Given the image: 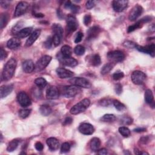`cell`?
<instances>
[{
	"label": "cell",
	"mask_w": 155,
	"mask_h": 155,
	"mask_svg": "<svg viewBox=\"0 0 155 155\" xmlns=\"http://www.w3.org/2000/svg\"><path fill=\"white\" fill-rule=\"evenodd\" d=\"M17 66V61L13 58L7 62L4 67L2 73V79L4 81H9L13 77Z\"/></svg>",
	"instance_id": "obj_1"
},
{
	"label": "cell",
	"mask_w": 155,
	"mask_h": 155,
	"mask_svg": "<svg viewBox=\"0 0 155 155\" xmlns=\"http://www.w3.org/2000/svg\"><path fill=\"white\" fill-rule=\"evenodd\" d=\"M90 101L88 98H85L75 104L74 106H73L70 110V113L72 114L76 115L80 113H81L84 111H85L90 106Z\"/></svg>",
	"instance_id": "obj_2"
},
{
	"label": "cell",
	"mask_w": 155,
	"mask_h": 155,
	"mask_svg": "<svg viewBox=\"0 0 155 155\" xmlns=\"http://www.w3.org/2000/svg\"><path fill=\"white\" fill-rule=\"evenodd\" d=\"M107 58L111 63H118L124 60L125 55L120 50H114L108 53Z\"/></svg>",
	"instance_id": "obj_3"
},
{
	"label": "cell",
	"mask_w": 155,
	"mask_h": 155,
	"mask_svg": "<svg viewBox=\"0 0 155 155\" xmlns=\"http://www.w3.org/2000/svg\"><path fill=\"white\" fill-rule=\"evenodd\" d=\"M131 78L133 84L136 85H142L145 81L147 76L142 71L136 70L132 73Z\"/></svg>",
	"instance_id": "obj_4"
},
{
	"label": "cell",
	"mask_w": 155,
	"mask_h": 155,
	"mask_svg": "<svg viewBox=\"0 0 155 155\" xmlns=\"http://www.w3.org/2000/svg\"><path fill=\"white\" fill-rule=\"evenodd\" d=\"M81 92V87L74 85L65 86L63 87V94L66 98H73Z\"/></svg>",
	"instance_id": "obj_5"
},
{
	"label": "cell",
	"mask_w": 155,
	"mask_h": 155,
	"mask_svg": "<svg viewBox=\"0 0 155 155\" xmlns=\"http://www.w3.org/2000/svg\"><path fill=\"white\" fill-rule=\"evenodd\" d=\"M69 83H71L72 85L83 88L89 89L92 87V84L88 80L81 77L73 78L69 80Z\"/></svg>",
	"instance_id": "obj_6"
},
{
	"label": "cell",
	"mask_w": 155,
	"mask_h": 155,
	"mask_svg": "<svg viewBox=\"0 0 155 155\" xmlns=\"http://www.w3.org/2000/svg\"><path fill=\"white\" fill-rule=\"evenodd\" d=\"M67 31L69 33L74 32L78 27V22L76 17L73 15H69L66 18Z\"/></svg>",
	"instance_id": "obj_7"
},
{
	"label": "cell",
	"mask_w": 155,
	"mask_h": 155,
	"mask_svg": "<svg viewBox=\"0 0 155 155\" xmlns=\"http://www.w3.org/2000/svg\"><path fill=\"white\" fill-rule=\"evenodd\" d=\"M17 101L21 106L27 107L32 104V101L28 94L25 92H19L17 95Z\"/></svg>",
	"instance_id": "obj_8"
},
{
	"label": "cell",
	"mask_w": 155,
	"mask_h": 155,
	"mask_svg": "<svg viewBox=\"0 0 155 155\" xmlns=\"http://www.w3.org/2000/svg\"><path fill=\"white\" fill-rule=\"evenodd\" d=\"M52 57L49 55H44L39 60L35 66V69L37 72H40L44 70L50 63Z\"/></svg>",
	"instance_id": "obj_9"
},
{
	"label": "cell",
	"mask_w": 155,
	"mask_h": 155,
	"mask_svg": "<svg viewBox=\"0 0 155 155\" xmlns=\"http://www.w3.org/2000/svg\"><path fill=\"white\" fill-rule=\"evenodd\" d=\"M143 8L141 6L137 4L134 6L131 11L130 12L128 15V19L131 21H134L136 19H137L142 13L143 12Z\"/></svg>",
	"instance_id": "obj_10"
},
{
	"label": "cell",
	"mask_w": 155,
	"mask_h": 155,
	"mask_svg": "<svg viewBox=\"0 0 155 155\" xmlns=\"http://www.w3.org/2000/svg\"><path fill=\"white\" fill-rule=\"evenodd\" d=\"M29 6V5L28 3L26 1L19 2L16 6L15 12H14V16L19 17L24 15L27 10Z\"/></svg>",
	"instance_id": "obj_11"
},
{
	"label": "cell",
	"mask_w": 155,
	"mask_h": 155,
	"mask_svg": "<svg viewBox=\"0 0 155 155\" xmlns=\"http://www.w3.org/2000/svg\"><path fill=\"white\" fill-rule=\"evenodd\" d=\"M128 3V1L127 0H115L112 2V7L115 12H121L127 7Z\"/></svg>",
	"instance_id": "obj_12"
},
{
	"label": "cell",
	"mask_w": 155,
	"mask_h": 155,
	"mask_svg": "<svg viewBox=\"0 0 155 155\" xmlns=\"http://www.w3.org/2000/svg\"><path fill=\"white\" fill-rule=\"evenodd\" d=\"M135 49L138 50L139 52L148 54L151 55L152 57L154 56V53H155V45L154 43H151L149 45H147L146 46H141L139 45L136 46Z\"/></svg>",
	"instance_id": "obj_13"
},
{
	"label": "cell",
	"mask_w": 155,
	"mask_h": 155,
	"mask_svg": "<svg viewBox=\"0 0 155 155\" xmlns=\"http://www.w3.org/2000/svg\"><path fill=\"white\" fill-rule=\"evenodd\" d=\"M78 130L81 133L84 135H91L94 132V128L89 123H82L80 125Z\"/></svg>",
	"instance_id": "obj_14"
},
{
	"label": "cell",
	"mask_w": 155,
	"mask_h": 155,
	"mask_svg": "<svg viewBox=\"0 0 155 155\" xmlns=\"http://www.w3.org/2000/svg\"><path fill=\"white\" fill-rule=\"evenodd\" d=\"M60 92L58 89L55 86L49 87L46 91V97L49 100H56L59 98Z\"/></svg>",
	"instance_id": "obj_15"
},
{
	"label": "cell",
	"mask_w": 155,
	"mask_h": 155,
	"mask_svg": "<svg viewBox=\"0 0 155 155\" xmlns=\"http://www.w3.org/2000/svg\"><path fill=\"white\" fill-rule=\"evenodd\" d=\"M101 32V29L99 26H94L90 27L87 32V40L90 41L96 38Z\"/></svg>",
	"instance_id": "obj_16"
},
{
	"label": "cell",
	"mask_w": 155,
	"mask_h": 155,
	"mask_svg": "<svg viewBox=\"0 0 155 155\" xmlns=\"http://www.w3.org/2000/svg\"><path fill=\"white\" fill-rule=\"evenodd\" d=\"M56 72L58 76L61 79L70 78L74 76L73 72L64 68H58L56 70Z\"/></svg>",
	"instance_id": "obj_17"
},
{
	"label": "cell",
	"mask_w": 155,
	"mask_h": 155,
	"mask_svg": "<svg viewBox=\"0 0 155 155\" xmlns=\"http://www.w3.org/2000/svg\"><path fill=\"white\" fill-rule=\"evenodd\" d=\"M59 60H60V61L63 65H65V66H69V67H75L78 64V61L76 59H75V58H72V57L66 58V57H64L62 56L60 57Z\"/></svg>",
	"instance_id": "obj_18"
},
{
	"label": "cell",
	"mask_w": 155,
	"mask_h": 155,
	"mask_svg": "<svg viewBox=\"0 0 155 155\" xmlns=\"http://www.w3.org/2000/svg\"><path fill=\"white\" fill-rule=\"evenodd\" d=\"M41 32V31L40 29H36L34 32H33L26 42V46L30 47L32 45H33V44H34V43L36 41L39 36H40Z\"/></svg>",
	"instance_id": "obj_19"
},
{
	"label": "cell",
	"mask_w": 155,
	"mask_h": 155,
	"mask_svg": "<svg viewBox=\"0 0 155 155\" xmlns=\"http://www.w3.org/2000/svg\"><path fill=\"white\" fill-rule=\"evenodd\" d=\"M13 89V86L12 84L4 85L0 88V96L1 98H4L9 94H10Z\"/></svg>",
	"instance_id": "obj_20"
},
{
	"label": "cell",
	"mask_w": 155,
	"mask_h": 155,
	"mask_svg": "<svg viewBox=\"0 0 155 155\" xmlns=\"http://www.w3.org/2000/svg\"><path fill=\"white\" fill-rule=\"evenodd\" d=\"M22 67L23 71L26 73H31L35 69L34 63L33 61L30 60H27L23 62L22 64Z\"/></svg>",
	"instance_id": "obj_21"
},
{
	"label": "cell",
	"mask_w": 155,
	"mask_h": 155,
	"mask_svg": "<svg viewBox=\"0 0 155 155\" xmlns=\"http://www.w3.org/2000/svg\"><path fill=\"white\" fill-rule=\"evenodd\" d=\"M47 144L52 151H56L60 147V142L55 138H49L46 141Z\"/></svg>",
	"instance_id": "obj_22"
},
{
	"label": "cell",
	"mask_w": 155,
	"mask_h": 155,
	"mask_svg": "<svg viewBox=\"0 0 155 155\" xmlns=\"http://www.w3.org/2000/svg\"><path fill=\"white\" fill-rule=\"evenodd\" d=\"M21 46V41L18 38H13L7 43V47L11 50H15L18 49Z\"/></svg>",
	"instance_id": "obj_23"
},
{
	"label": "cell",
	"mask_w": 155,
	"mask_h": 155,
	"mask_svg": "<svg viewBox=\"0 0 155 155\" xmlns=\"http://www.w3.org/2000/svg\"><path fill=\"white\" fill-rule=\"evenodd\" d=\"M101 140L98 138H93L89 142V147L92 151H96L98 150L101 146Z\"/></svg>",
	"instance_id": "obj_24"
},
{
	"label": "cell",
	"mask_w": 155,
	"mask_h": 155,
	"mask_svg": "<svg viewBox=\"0 0 155 155\" xmlns=\"http://www.w3.org/2000/svg\"><path fill=\"white\" fill-rule=\"evenodd\" d=\"M32 29V27L24 28L16 34V36L18 38H25L29 36V35H31Z\"/></svg>",
	"instance_id": "obj_25"
},
{
	"label": "cell",
	"mask_w": 155,
	"mask_h": 155,
	"mask_svg": "<svg viewBox=\"0 0 155 155\" xmlns=\"http://www.w3.org/2000/svg\"><path fill=\"white\" fill-rule=\"evenodd\" d=\"M64 7L66 9L70 10L73 13H78L80 10V7L79 6H76L72 3L71 1H68L64 4Z\"/></svg>",
	"instance_id": "obj_26"
},
{
	"label": "cell",
	"mask_w": 155,
	"mask_h": 155,
	"mask_svg": "<svg viewBox=\"0 0 155 155\" xmlns=\"http://www.w3.org/2000/svg\"><path fill=\"white\" fill-rule=\"evenodd\" d=\"M52 30L54 35H58L60 38H63V29L60 24H53L52 26Z\"/></svg>",
	"instance_id": "obj_27"
},
{
	"label": "cell",
	"mask_w": 155,
	"mask_h": 155,
	"mask_svg": "<svg viewBox=\"0 0 155 155\" xmlns=\"http://www.w3.org/2000/svg\"><path fill=\"white\" fill-rule=\"evenodd\" d=\"M145 101L148 104H151L154 103V96L152 91L150 89H147L145 92L144 94Z\"/></svg>",
	"instance_id": "obj_28"
},
{
	"label": "cell",
	"mask_w": 155,
	"mask_h": 155,
	"mask_svg": "<svg viewBox=\"0 0 155 155\" xmlns=\"http://www.w3.org/2000/svg\"><path fill=\"white\" fill-rule=\"evenodd\" d=\"M40 111L43 116H47L52 113V109L50 106L47 104H44L41 106L40 108Z\"/></svg>",
	"instance_id": "obj_29"
},
{
	"label": "cell",
	"mask_w": 155,
	"mask_h": 155,
	"mask_svg": "<svg viewBox=\"0 0 155 155\" xmlns=\"http://www.w3.org/2000/svg\"><path fill=\"white\" fill-rule=\"evenodd\" d=\"M90 63L93 66H99L101 63V57L98 54L93 55L90 60Z\"/></svg>",
	"instance_id": "obj_30"
},
{
	"label": "cell",
	"mask_w": 155,
	"mask_h": 155,
	"mask_svg": "<svg viewBox=\"0 0 155 155\" xmlns=\"http://www.w3.org/2000/svg\"><path fill=\"white\" fill-rule=\"evenodd\" d=\"M61 52L63 56H64V57H66V58L71 57L72 54V49L71 47H70L69 46L65 45L61 47Z\"/></svg>",
	"instance_id": "obj_31"
},
{
	"label": "cell",
	"mask_w": 155,
	"mask_h": 155,
	"mask_svg": "<svg viewBox=\"0 0 155 155\" xmlns=\"http://www.w3.org/2000/svg\"><path fill=\"white\" fill-rule=\"evenodd\" d=\"M19 142H20V141L17 139L11 141L8 144V146L7 147V151L8 152H12L14 150H15L17 148Z\"/></svg>",
	"instance_id": "obj_32"
},
{
	"label": "cell",
	"mask_w": 155,
	"mask_h": 155,
	"mask_svg": "<svg viewBox=\"0 0 155 155\" xmlns=\"http://www.w3.org/2000/svg\"><path fill=\"white\" fill-rule=\"evenodd\" d=\"M9 21V15L7 13H4L1 15L0 17V28L3 29L5 27Z\"/></svg>",
	"instance_id": "obj_33"
},
{
	"label": "cell",
	"mask_w": 155,
	"mask_h": 155,
	"mask_svg": "<svg viewBox=\"0 0 155 155\" xmlns=\"http://www.w3.org/2000/svg\"><path fill=\"white\" fill-rule=\"evenodd\" d=\"M35 84L39 89H44L47 86V82L44 78L40 77L35 80Z\"/></svg>",
	"instance_id": "obj_34"
},
{
	"label": "cell",
	"mask_w": 155,
	"mask_h": 155,
	"mask_svg": "<svg viewBox=\"0 0 155 155\" xmlns=\"http://www.w3.org/2000/svg\"><path fill=\"white\" fill-rule=\"evenodd\" d=\"M116 120V116L113 114H106L100 119L101 121L104 123H113Z\"/></svg>",
	"instance_id": "obj_35"
},
{
	"label": "cell",
	"mask_w": 155,
	"mask_h": 155,
	"mask_svg": "<svg viewBox=\"0 0 155 155\" xmlns=\"http://www.w3.org/2000/svg\"><path fill=\"white\" fill-rule=\"evenodd\" d=\"M114 67V64L110 63H107L102 68L101 70V73L103 75H105L107 73H108Z\"/></svg>",
	"instance_id": "obj_36"
},
{
	"label": "cell",
	"mask_w": 155,
	"mask_h": 155,
	"mask_svg": "<svg viewBox=\"0 0 155 155\" xmlns=\"http://www.w3.org/2000/svg\"><path fill=\"white\" fill-rule=\"evenodd\" d=\"M143 24H144L141 21V19H140V20L139 21H138L137 23H136L133 25H131V26H129L128 29H127V32L128 33H131V32L134 31L135 30H137V29L141 28Z\"/></svg>",
	"instance_id": "obj_37"
},
{
	"label": "cell",
	"mask_w": 155,
	"mask_h": 155,
	"mask_svg": "<svg viewBox=\"0 0 155 155\" xmlns=\"http://www.w3.org/2000/svg\"><path fill=\"white\" fill-rule=\"evenodd\" d=\"M113 104L116 110H118V111H124V110H125L126 109L125 106L124 104L121 103L118 100H113Z\"/></svg>",
	"instance_id": "obj_38"
},
{
	"label": "cell",
	"mask_w": 155,
	"mask_h": 155,
	"mask_svg": "<svg viewBox=\"0 0 155 155\" xmlns=\"http://www.w3.org/2000/svg\"><path fill=\"white\" fill-rule=\"evenodd\" d=\"M119 132L125 138H128L131 135V131L127 127H121L119 128Z\"/></svg>",
	"instance_id": "obj_39"
},
{
	"label": "cell",
	"mask_w": 155,
	"mask_h": 155,
	"mask_svg": "<svg viewBox=\"0 0 155 155\" xmlns=\"http://www.w3.org/2000/svg\"><path fill=\"white\" fill-rule=\"evenodd\" d=\"M86 49L81 45H78L74 49L75 53L78 56H82L85 53Z\"/></svg>",
	"instance_id": "obj_40"
},
{
	"label": "cell",
	"mask_w": 155,
	"mask_h": 155,
	"mask_svg": "<svg viewBox=\"0 0 155 155\" xmlns=\"http://www.w3.org/2000/svg\"><path fill=\"white\" fill-rule=\"evenodd\" d=\"M24 25V23L23 21H19L18 23H16L12 28V33L13 34H17L19 31L22 30V27Z\"/></svg>",
	"instance_id": "obj_41"
},
{
	"label": "cell",
	"mask_w": 155,
	"mask_h": 155,
	"mask_svg": "<svg viewBox=\"0 0 155 155\" xmlns=\"http://www.w3.org/2000/svg\"><path fill=\"white\" fill-rule=\"evenodd\" d=\"M31 113L30 109H21L19 111V116L22 119H26Z\"/></svg>",
	"instance_id": "obj_42"
},
{
	"label": "cell",
	"mask_w": 155,
	"mask_h": 155,
	"mask_svg": "<svg viewBox=\"0 0 155 155\" xmlns=\"http://www.w3.org/2000/svg\"><path fill=\"white\" fill-rule=\"evenodd\" d=\"M112 100L110 98H105L103 99H101L100 101H99V104L102 106V107H109L112 104Z\"/></svg>",
	"instance_id": "obj_43"
},
{
	"label": "cell",
	"mask_w": 155,
	"mask_h": 155,
	"mask_svg": "<svg viewBox=\"0 0 155 155\" xmlns=\"http://www.w3.org/2000/svg\"><path fill=\"white\" fill-rule=\"evenodd\" d=\"M133 120L131 118L129 117V116H124L121 120V123L123 125H130L133 123Z\"/></svg>",
	"instance_id": "obj_44"
},
{
	"label": "cell",
	"mask_w": 155,
	"mask_h": 155,
	"mask_svg": "<svg viewBox=\"0 0 155 155\" xmlns=\"http://www.w3.org/2000/svg\"><path fill=\"white\" fill-rule=\"evenodd\" d=\"M70 150V145L68 142H64L61 147V151L63 153H68Z\"/></svg>",
	"instance_id": "obj_45"
},
{
	"label": "cell",
	"mask_w": 155,
	"mask_h": 155,
	"mask_svg": "<svg viewBox=\"0 0 155 155\" xmlns=\"http://www.w3.org/2000/svg\"><path fill=\"white\" fill-rule=\"evenodd\" d=\"M52 40H53V45L56 47V46H58L60 44L62 38H60L58 35H53V36L52 37Z\"/></svg>",
	"instance_id": "obj_46"
},
{
	"label": "cell",
	"mask_w": 155,
	"mask_h": 155,
	"mask_svg": "<svg viewBox=\"0 0 155 155\" xmlns=\"http://www.w3.org/2000/svg\"><path fill=\"white\" fill-rule=\"evenodd\" d=\"M124 76V74L123 72H116L113 75V78L115 81H118L123 78Z\"/></svg>",
	"instance_id": "obj_47"
},
{
	"label": "cell",
	"mask_w": 155,
	"mask_h": 155,
	"mask_svg": "<svg viewBox=\"0 0 155 155\" xmlns=\"http://www.w3.org/2000/svg\"><path fill=\"white\" fill-rule=\"evenodd\" d=\"M123 45L124 47H127V48H129V49H133L136 47V46L137 44H136L135 43L133 42V41H126L123 43Z\"/></svg>",
	"instance_id": "obj_48"
},
{
	"label": "cell",
	"mask_w": 155,
	"mask_h": 155,
	"mask_svg": "<svg viewBox=\"0 0 155 155\" xmlns=\"http://www.w3.org/2000/svg\"><path fill=\"white\" fill-rule=\"evenodd\" d=\"M53 44V43L52 38H51L50 36H49V37L47 39V40L45 41V43H44V46H45V47H46L47 49H50V48H52Z\"/></svg>",
	"instance_id": "obj_49"
},
{
	"label": "cell",
	"mask_w": 155,
	"mask_h": 155,
	"mask_svg": "<svg viewBox=\"0 0 155 155\" xmlns=\"http://www.w3.org/2000/svg\"><path fill=\"white\" fill-rule=\"evenodd\" d=\"M83 36H84V35L82 32H78L76 35L75 39V43L76 44L80 43L83 40Z\"/></svg>",
	"instance_id": "obj_50"
},
{
	"label": "cell",
	"mask_w": 155,
	"mask_h": 155,
	"mask_svg": "<svg viewBox=\"0 0 155 155\" xmlns=\"http://www.w3.org/2000/svg\"><path fill=\"white\" fill-rule=\"evenodd\" d=\"M84 24L87 26H89L92 22V16L90 15H86L84 16Z\"/></svg>",
	"instance_id": "obj_51"
},
{
	"label": "cell",
	"mask_w": 155,
	"mask_h": 155,
	"mask_svg": "<svg viewBox=\"0 0 155 155\" xmlns=\"http://www.w3.org/2000/svg\"><path fill=\"white\" fill-rule=\"evenodd\" d=\"M114 90L116 94H121L123 92V86L121 84H117L114 86Z\"/></svg>",
	"instance_id": "obj_52"
},
{
	"label": "cell",
	"mask_w": 155,
	"mask_h": 155,
	"mask_svg": "<svg viewBox=\"0 0 155 155\" xmlns=\"http://www.w3.org/2000/svg\"><path fill=\"white\" fill-rule=\"evenodd\" d=\"M35 147L39 151H41L44 149V145L41 142H36L35 144Z\"/></svg>",
	"instance_id": "obj_53"
},
{
	"label": "cell",
	"mask_w": 155,
	"mask_h": 155,
	"mask_svg": "<svg viewBox=\"0 0 155 155\" xmlns=\"http://www.w3.org/2000/svg\"><path fill=\"white\" fill-rule=\"evenodd\" d=\"M95 6V3L94 1H88L86 4V7L87 9H91L93 8Z\"/></svg>",
	"instance_id": "obj_54"
},
{
	"label": "cell",
	"mask_w": 155,
	"mask_h": 155,
	"mask_svg": "<svg viewBox=\"0 0 155 155\" xmlns=\"http://www.w3.org/2000/svg\"><path fill=\"white\" fill-rule=\"evenodd\" d=\"M0 55H1V61L4 60L5 58H6V57L7 56V52L5 50H4L3 48L1 49V52H0Z\"/></svg>",
	"instance_id": "obj_55"
},
{
	"label": "cell",
	"mask_w": 155,
	"mask_h": 155,
	"mask_svg": "<svg viewBox=\"0 0 155 155\" xmlns=\"http://www.w3.org/2000/svg\"><path fill=\"white\" fill-rule=\"evenodd\" d=\"M0 4H1V6L4 9H7L10 6V2L9 1H0Z\"/></svg>",
	"instance_id": "obj_56"
},
{
	"label": "cell",
	"mask_w": 155,
	"mask_h": 155,
	"mask_svg": "<svg viewBox=\"0 0 155 155\" xmlns=\"http://www.w3.org/2000/svg\"><path fill=\"white\" fill-rule=\"evenodd\" d=\"M148 141H149V138L148 137H142L140 140V142L141 144H146Z\"/></svg>",
	"instance_id": "obj_57"
},
{
	"label": "cell",
	"mask_w": 155,
	"mask_h": 155,
	"mask_svg": "<svg viewBox=\"0 0 155 155\" xmlns=\"http://www.w3.org/2000/svg\"><path fill=\"white\" fill-rule=\"evenodd\" d=\"M73 122V119L71 117H67L65 120L64 121L63 124L66 125H69Z\"/></svg>",
	"instance_id": "obj_58"
},
{
	"label": "cell",
	"mask_w": 155,
	"mask_h": 155,
	"mask_svg": "<svg viewBox=\"0 0 155 155\" xmlns=\"http://www.w3.org/2000/svg\"><path fill=\"white\" fill-rule=\"evenodd\" d=\"M98 154L100 155H106L108 154V151L107 150L106 148H101L100 150H98Z\"/></svg>",
	"instance_id": "obj_59"
},
{
	"label": "cell",
	"mask_w": 155,
	"mask_h": 155,
	"mask_svg": "<svg viewBox=\"0 0 155 155\" xmlns=\"http://www.w3.org/2000/svg\"><path fill=\"white\" fill-rule=\"evenodd\" d=\"M134 131L135 132H137V133H141V132H143V131H146V128H143V127H138L134 129Z\"/></svg>",
	"instance_id": "obj_60"
},
{
	"label": "cell",
	"mask_w": 155,
	"mask_h": 155,
	"mask_svg": "<svg viewBox=\"0 0 155 155\" xmlns=\"http://www.w3.org/2000/svg\"><path fill=\"white\" fill-rule=\"evenodd\" d=\"M57 14H58V16L59 17L60 19H62L63 17V15L62 13V11L60 9H58L57 10Z\"/></svg>",
	"instance_id": "obj_61"
},
{
	"label": "cell",
	"mask_w": 155,
	"mask_h": 155,
	"mask_svg": "<svg viewBox=\"0 0 155 155\" xmlns=\"http://www.w3.org/2000/svg\"><path fill=\"white\" fill-rule=\"evenodd\" d=\"M33 15H34L35 17H36V18H43V17L44 16V15L43 14V13H34Z\"/></svg>",
	"instance_id": "obj_62"
},
{
	"label": "cell",
	"mask_w": 155,
	"mask_h": 155,
	"mask_svg": "<svg viewBox=\"0 0 155 155\" xmlns=\"http://www.w3.org/2000/svg\"><path fill=\"white\" fill-rule=\"evenodd\" d=\"M154 29H155V27H154V24H152L150 26V32H154Z\"/></svg>",
	"instance_id": "obj_63"
}]
</instances>
